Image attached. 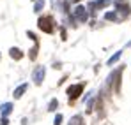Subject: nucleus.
<instances>
[{
	"mask_svg": "<svg viewBox=\"0 0 131 125\" xmlns=\"http://www.w3.org/2000/svg\"><path fill=\"white\" fill-rule=\"evenodd\" d=\"M37 25H39V28H41L43 32H46V34H51V32H53V20H51L50 16H46V18H41Z\"/></svg>",
	"mask_w": 131,
	"mask_h": 125,
	"instance_id": "f257e3e1",
	"label": "nucleus"
},
{
	"mask_svg": "<svg viewBox=\"0 0 131 125\" xmlns=\"http://www.w3.org/2000/svg\"><path fill=\"white\" fill-rule=\"evenodd\" d=\"M44 74H46V69H44V65L41 67H37L36 71H34V74H32V79H34V83L36 85H41L44 79Z\"/></svg>",
	"mask_w": 131,
	"mask_h": 125,
	"instance_id": "f03ea898",
	"label": "nucleus"
},
{
	"mask_svg": "<svg viewBox=\"0 0 131 125\" xmlns=\"http://www.w3.org/2000/svg\"><path fill=\"white\" fill-rule=\"evenodd\" d=\"M83 92V85L80 83V85H73V86H69L67 88V95H69V99L73 101V99H76L80 93Z\"/></svg>",
	"mask_w": 131,
	"mask_h": 125,
	"instance_id": "7ed1b4c3",
	"label": "nucleus"
},
{
	"mask_svg": "<svg viewBox=\"0 0 131 125\" xmlns=\"http://www.w3.org/2000/svg\"><path fill=\"white\" fill-rule=\"evenodd\" d=\"M74 18H78L82 23H85V21H87V11H85V7H83V5H78V7L74 9Z\"/></svg>",
	"mask_w": 131,
	"mask_h": 125,
	"instance_id": "20e7f679",
	"label": "nucleus"
},
{
	"mask_svg": "<svg viewBox=\"0 0 131 125\" xmlns=\"http://www.w3.org/2000/svg\"><path fill=\"white\" fill-rule=\"evenodd\" d=\"M11 111H13V104L5 102V104H2V106H0V113H2L4 116H7V115H9Z\"/></svg>",
	"mask_w": 131,
	"mask_h": 125,
	"instance_id": "39448f33",
	"label": "nucleus"
},
{
	"mask_svg": "<svg viewBox=\"0 0 131 125\" xmlns=\"http://www.w3.org/2000/svg\"><path fill=\"white\" fill-rule=\"evenodd\" d=\"M25 90H27V85H20V86L14 90V99H20L23 93H25Z\"/></svg>",
	"mask_w": 131,
	"mask_h": 125,
	"instance_id": "423d86ee",
	"label": "nucleus"
},
{
	"mask_svg": "<svg viewBox=\"0 0 131 125\" xmlns=\"http://www.w3.org/2000/svg\"><path fill=\"white\" fill-rule=\"evenodd\" d=\"M21 57H23V53L20 51V49H18V48H13V49H11V58H14V60H20Z\"/></svg>",
	"mask_w": 131,
	"mask_h": 125,
	"instance_id": "0eeeda50",
	"label": "nucleus"
},
{
	"mask_svg": "<svg viewBox=\"0 0 131 125\" xmlns=\"http://www.w3.org/2000/svg\"><path fill=\"white\" fill-rule=\"evenodd\" d=\"M121 55H122V51H117V53H115V55H113V57H112V58L108 60V65H113V63H115L117 60H119V58H121Z\"/></svg>",
	"mask_w": 131,
	"mask_h": 125,
	"instance_id": "6e6552de",
	"label": "nucleus"
},
{
	"mask_svg": "<svg viewBox=\"0 0 131 125\" xmlns=\"http://www.w3.org/2000/svg\"><path fill=\"white\" fill-rule=\"evenodd\" d=\"M69 125H82V116H80V115L73 116V118H71V122H69Z\"/></svg>",
	"mask_w": 131,
	"mask_h": 125,
	"instance_id": "1a4fd4ad",
	"label": "nucleus"
},
{
	"mask_svg": "<svg viewBox=\"0 0 131 125\" xmlns=\"http://www.w3.org/2000/svg\"><path fill=\"white\" fill-rule=\"evenodd\" d=\"M57 106H59V101H57V99H51V101H50V106H48V109H50V111H55Z\"/></svg>",
	"mask_w": 131,
	"mask_h": 125,
	"instance_id": "9d476101",
	"label": "nucleus"
},
{
	"mask_svg": "<svg viewBox=\"0 0 131 125\" xmlns=\"http://www.w3.org/2000/svg\"><path fill=\"white\" fill-rule=\"evenodd\" d=\"M105 20L115 21V20H117V12H106V14H105Z\"/></svg>",
	"mask_w": 131,
	"mask_h": 125,
	"instance_id": "9b49d317",
	"label": "nucleus"
},
{
	"mask_svg": "<svg viewBox=\"0 0 131 125\" xmlns=\"http://www.w3.org/2000/svg\"><path fill=\"white\" fill-rule=\"evenodd\" d=\"M43 7H44V0H37V2H36V5H34V11H37V12H39Z\"/></svg>",
	"mask_w": 131,
	"mask_h": 125,
	"instance_id": "f8f14e48",
	"label": "nucleus"
},
{
	"mask_svg": "<svg viewBox=\"0 0 131 125\" xmlns=\"http://www.w3.org/2000/svg\"><path fill=\"white\" fill-rule=\"evenodd\" d=\"M36 57H37V44H36V46L30 49V60H34Z\"/></svg>",
	"mask_w": 131,
	"mask_h": 125,
	"instance_id": "ddd939ff",
	"label": "nucleus"
},
{
	"mask_svg": "<svg viewBox=\"0 0 131 125\" xmlns=\"http://www.w3.org/2000/svg\"><path fill=\"white\" fill-rule=\"evenodd\" d=\"M62 123V115H57L55 120H53V125H60Z\"/></svg>",
	"mask_w": 131,
	"mask_h": 125,
	"instance_id": "4468645a",
	"label": "nucleus"
},
{
	"mask_svg": "<svg viewBox=\"0 0 131 125\" xmlns=\"http://www.w3.org/2000/svg\"><path fill=\"white\" fill-rule=\"evenodd\" d=\"M0 125H9V120H7V116H4V118L0 120Z\"/></svg>",
	"mask_w": 131,
	"mask_h": 125,
	"instance_id": "2eb2a0df",
	"label": "nucleus"
},
{
	"mask_svg": "<svg viewBox=\"0 0 131 125\" xmlns=\"http://www.w3.org/2000/svg\"><path fill=\"white\" fill-rule=\"evenodd\" d=\"M128 46H131V41H129V42H128Z\"/></svg>",
	"mask_w": 131,
	"mask_h": 125,
	"instance_id": "dca6fc26",
	"label": "nucleus"
}]
</instances>
